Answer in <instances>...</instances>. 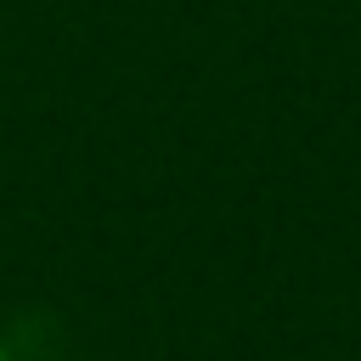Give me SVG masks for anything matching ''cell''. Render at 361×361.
I'll list each match as a JSON object with an SVG mask.
<instances>
[{
    "mask_svg": "<svg viewBox=\"0 0 361 361\" xmlns=\"http://www.w3.org/2000/svg\"><path fill=\"white\" fill-rule=\"evenodd\" d=\"M0 361H11V355H6V350H0Z\"/></svg>",
    "mask_w": 361,
    "mask_h": 361,
    "instance_id": "cell-1",
    "label": "cell"
}]
</instances>
